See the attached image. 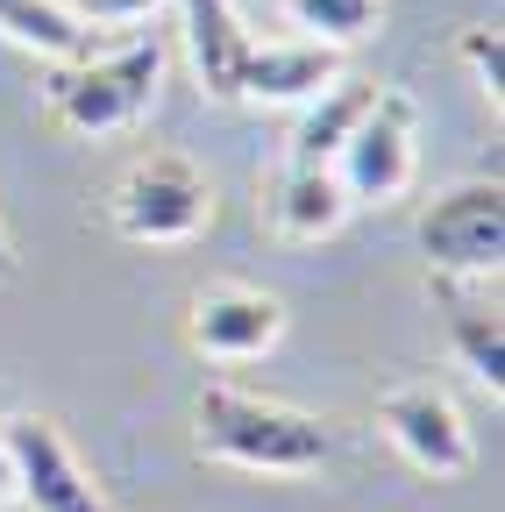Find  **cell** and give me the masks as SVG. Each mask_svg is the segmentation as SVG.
Wrapping results in <instances>:
<instances>
[{"label":"cell","instance_id":"obj_15","mask_svg":"<svg viewBox=\"0 0 505 512\" xmlns=\"http://www.w3.org/2000/svg\"><path fill=\"white\" fill-rule=\"evenodd\" d=\"M278 15L306 36V43H328V50H349L377 29V0H278Z\"/></svg>","mask_w":505,"mask_h":512},{"label":"cell","instance_id":"obj_5","mask_svg":"<svg viewBox=\"0 0 505 512\" xmlns=\"http://www.w3.org/2000/svg\"><path fill=\"white\" fill-rule=\"evenodd\" d=\"M420 256L434 264V278L456 285H491L505 264V185L498 178H463L449 192H434L413 221Z\"/></svg>","mask_w":505,"mask_h":512},{"label":"cell","instance_id":"obj_1","mask_svg":"<svg viewBox=\"0 0 505 512\" xmlns=\"http://www.w3.org/2000/svg\"><path fill=\"white\" fill-rule=\"evenodd\" d=\"M193 448L207 463L257 470V477H313L335 456L328 420H313L285 399L242 392V384H207L193 399Z\"/></svg>","mask_w":505,"mask_h":512},{"label":"cell","instance_id":"obj_13","mask_svg":"<svg viewBox=\"0 0 505 512\" xmlns=\"http://www.w3.org/2000/svg\"><path fill=\"white\" fill-rule=\"evenodd\" d=\"M370 79H335V86H321L313 100H299V121H292V136H285V164H335V150L349 143V128L363 121V107H370Z\"/></svg>","mask_w":505,"mask_h":512},{"label":"cell","instance_id":"obj_14","mask_svg":"<svg viewBox=\"0 0 505 512\" xmlns=\"http://www.w3.org/2000/svg\"><path fill=\"white\" fill-rule=\"evenodd\" d=\"M0 36H8L15 50L43 57V64H72L86 50H100L93 22L72 8V0H0Z\"/></svg>","mask_w":505,"mask_h":512},{"label":"cell","instance_id":"obj_12","mask_svg":"<svg viewBox=\"0 0 505 512\" xmlns=\"http://www.w3.org/2000/svg\"><path fill=\"white\" fill-rule=\"evenodd\" d=\"M335 79H342V50H328V43H306V36L257 43L235 107H299V100H313V93L335 86Z\"/></svg>","mask_w":505,"mask_h":512},{"label":"cell","instance_id":"obj_7","mask_svg":"<svg viewBox=\"0 0 505 512\" xmlns=\"http://www.w3.org/2000/svg\"><path fill=\"white\" fill-rule=\"evenodd\" d=\"M278 342H285V299L249 278H214L185 299V349L200 363H257Z\"/></svg>","mask_w":505,"mask_h":512},{"label":"cell","instance_id":"obj_10","mask_svg":"<svg viewBox=\"0 0 505 512\" xmlns=\"http://www.w3.org/2000/svg\"><path fill=\"white\" fill-rule=\"evenodd\" d=\"M349 192L328 164H285L264 192V221L285 249H313V242H335L349 228Z\"/></svg>","mask_w":505,"mask_h":512},{"label":"cell","instance_id":"obj_17","mask_svg":"<svg viewBox=\"0 0 505 512\" xmlns=\"http://www.w3.org/2000/svg\"><path fill=\"white\" fill-rule=\"evenodd\" d=\"M72 8H79L93 29H129V22H150L164 0H72Z\"/></svg>","mask_w":505,"mask_h":512},{"label":"cell","instance_id":"obj_6","mask_svg":"<svg viewBox=\"0 0 505 512\" xmlns=\"http://www.w3.org/2000/svg\"><path fill=\"white\" fill-rule=\"evenodd\" d=\"M377 427H385V441L399 448V456H406L420 477H434V484L470 477V463H477L470 420H463L456 392H449V384H434V377L392 384V392L377 399Z\"/></svg>","mask_w":505,"mask_h":512},{"label":"cell","instance_id":"obj_19","mask_svg":"<svg viewBox=\"0 0 505 512\" xmlns=\"http://www.w3.org/2000/svg\"><path fill=\"white\" fill-rule=\"evenodd\" d=\"M22 271V256H15V235H8V221H0V285H8Z\"/></svg>","mask_w":505,"mask_h":512},{"label":"cell","instance_id":"obj_4","mask_svg":"<svg viewBox=\"0 0 505 512\" xmlns=\"http://www.w3.org/2000/svg\"><path fill=\"white\" fill-rule=\"evenodd\" d=\"M328 171L342 178L349 207H392V200H406L413 178H420V107H413V93L377 86L370 107H363V121L349 128V143L335 150Z\"/></svg>","mask_w":505,"mask_h":512},{"label":"cell","instance_id":"obj_18","mask_svg":"<svg viewBox=\"0 0 505 512\" xmlns=\"http://www.w3.org/2000/svg\"><path fill=\"white\" fill-rule=\"evenodd\" d=\"M15 505V463H8V427H0V512Z\"/></svg>","mask_w":505,"mask_h":512},{"label":"cell","instance_id":"obj_9","mask_svg":"<svg viewBox=\"0 0 505 512\" xmlns=\"http://www.w3.org/2000/svg\"><path fill=\"white\" fill-rule=\"evenodd\" d=\"M178 22H185V57H193L200 100L235 107L242 100V72H249V57H257L264 36L242 22L235 0H178Z\"/></svg>","mask_w":505,"mask_h":512},{"label":"cell","instance_id":"obj_3","mask_svg":"<svg viewBox=\"0 0 505 512\" xmlns=\"http://www.w3.org/2000/svg\"><path fill=\"white\" fill-rule=\"evenodd\" d=\"M107 228L121 242H143V249H178L214 228V178L185 157V150H143L129 171L107 185L100 200Z\"/></svg>","mask_w":505,"mask_h":512},{"label":"cell","instance_id":"obj_16","mask_svg":"<svg viewBox=\"0 0 505 512\" xmlns=\"http://www.w3.org/2000/svg\"><path fill=\"white\" fill-rule=\"evenodd\" d=\"M456 57L470 64V79H477L484 107L498 114V107H505V50H498V29H491V22H470V29L456 36Z\"/></svg>","mask_w":505,"mask_h":512},{"label":"cell","instance_id":"obj_8","mask_svg":"<svg viewBox=\"0 0 505 512\" xmlns=\"http://www.w3.org/2000/svg\"><path fill=\"white\" fill-rule=\"evenodd\" d=\"M8 427V463H15V505L29 512H114L100 477L79 463V448L57 434L43 413H0Z\"/></svg>","mask_w":505,"mask_h":512},{"label":"cell","instance_id":"obj_11","mask_svg":"<svg viewBox=\"0 0 505 512\" xmlns=\"http://www.w3.org/2000/svg\"><path fill=\"white\" fill-rule=\"evenodd\" d=\"M434 299H441L449 356L470 370V384H484L491 399H505V320H498V299H484V285H456V278H434Z\"/></svg>","mask_w":505,"mask_h":512},{"label":"cell","instance_id":"obj_2","mask_svg":"<svg viewBox=\"0 0 505 512\" xmlns=\"http://www.w3.org/2000/svg\"><path fill=\"white\" fill-rule=\"evenodd\" d=\"M164 86V43H121V50H86L72 64H50L43 72V114L79 143L121 136L157 107Z\"/></svg>","mask_w":505,"mask_h":512}]
</instances>
